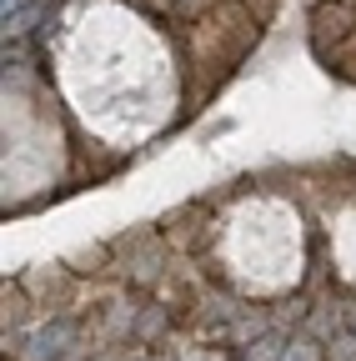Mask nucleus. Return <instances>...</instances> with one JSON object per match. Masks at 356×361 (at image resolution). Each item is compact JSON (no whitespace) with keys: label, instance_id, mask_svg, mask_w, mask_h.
<instances>
[{"label":"nucleus","instance_id":"nucleus-1","mask_svg":"<svg viewBox=\"0 0 356 361\" xmlns=\"http://www.w3.org/2000/svg\"><path fill=\"white\" fill-rule=\"evenodd\" d=\"M70 341H75V326L70 322H51V326H40V331L25 336L20 361H61L70 351Z\"/></svg>","mask_w":356,"mask_h":361},{"label":"nucleus","instance_id":"nucleus-3","mask_svg":"<svg viewBox=\"0 0 356 361\" xmlns=\"http://www.w3.org/2000/svg\"><path fill=\"white\" fill-rule=\"evenodd\" d=\"M226 336L231 341H256V336H266V322H261V316H246V322H236Z\"/></svg>","mask_w":356,"mask_h":361},{"label":"nucleus","instance_id":"nucleus-4","mask_svg":"<svg viewBox=\"0 0 356 361\" xmlns=\"http://www.w3.org/2000/svg\"><path fill=\"white\" fill-rule=\"evenodd\" d=\"M281 361H317V341H296Z\"/></svg>","mask_w":356,"mask_h":361},{"label":"nucleus","instance_id":"nucleus-2","mask_svg":"<svg viewBox=\"0 0 356 361\" xmlns=\"http://www.w3.org/2000/svg\"><path fill=\"white\" fill-rule=\"evenodd\" d=\"M281 356H286V336H276V331H266L246 346V361H281Z\"/></svg>","mask_w":356,"mask_h":361},{"label":"nucleus","instance_id":"nucleus-5","mask_svg":"<svg viewBox=\"0 0 356 361\" xmlns=\"http://www.w3.org/2000/svg\"><path fill=\"white\" fill-rule=\"evenodd\" d=\"M156 326H161V311H151V316H141V326H136V331H141V336H151Z\"/></svg>","mask_w":356,"mask_h":361}]
</instances>
